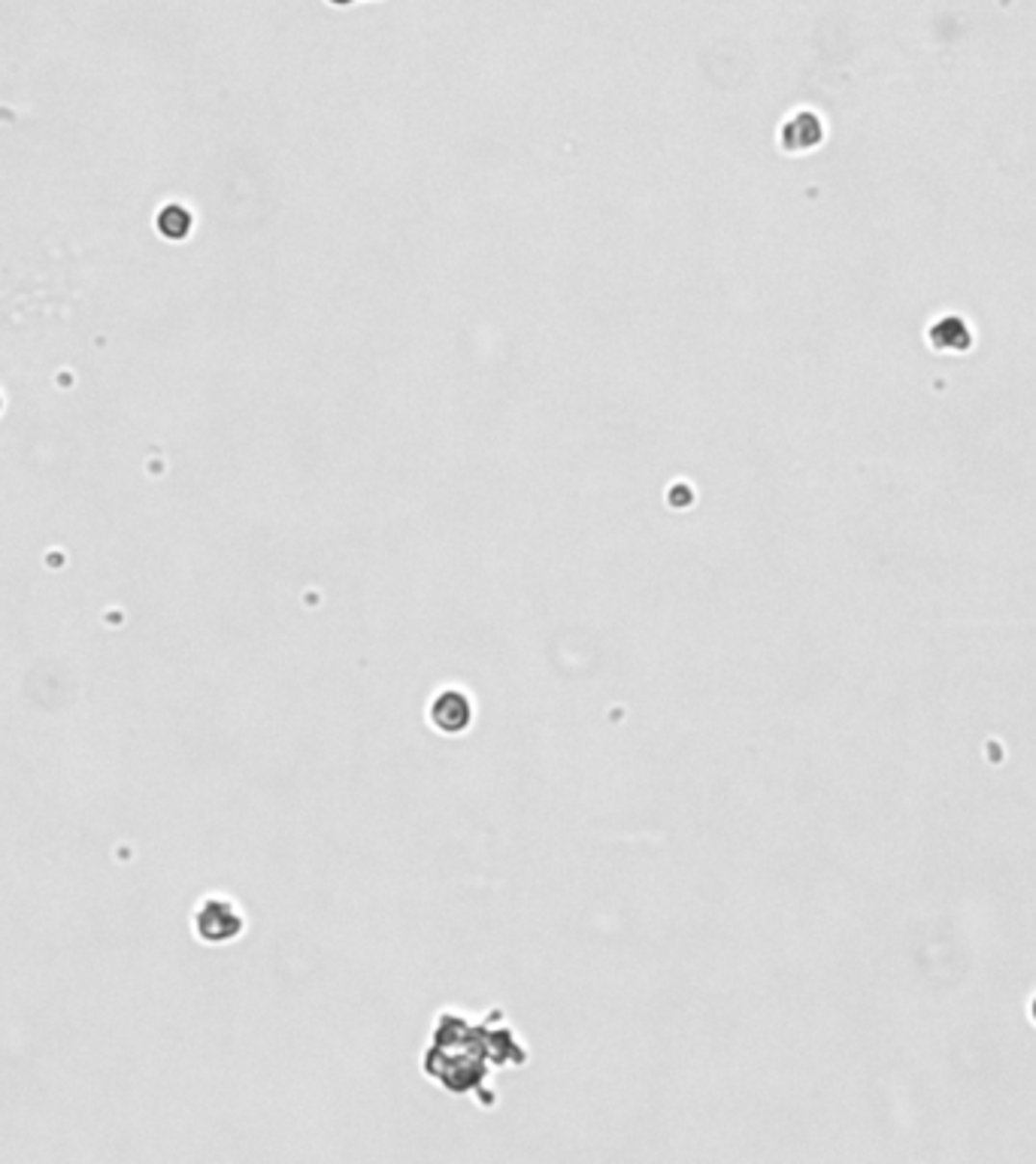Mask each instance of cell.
<instances>
[{"label": "cell", "mask_w": 1036, "mask_h": 1164, "mask_svg": "<svg viewBox=\"0 0 1036 1164\" xmlns=\"http://www.w3.org/2000/svg\"><path fill=\"white\" fill-rule=\"evenodd\" d=\"M243 928H246L243 910L224 895L203 898L200 907L194 910V934H197V940L210 943V946L237 940Z\"/></svg>", "instance_id": "6da1fadb"}, {"label": "cell", "mask_w": 1036, "mask_h": 1164, "mask_svg": "<svg viewBox=\"0 0 1036 1164\" xmlns=\"http://www.w3.org/2000/svg\"><path fill=\"white\" fill-rule=\"evenodd\" d=\"M158 231L168 237V240H182L185 234L192 231V216H189V210H182V206H164L161 210V216H158Z\"/></svg>", "instance_id": "7a4b0ae2"}, {"label": "cell", "mask_w": 1036, "mask_h": 1164, "mask_svg": "<svg viewBox=\"0 0 1036 1164\" xmlns=\"http://www.w3.org/2000/svg\"><path fill=\"white\" fill-rule=\"evenodd\" d=\"M330 4H340V7H343V4H351V0H330Z\"/></svg>", "instance_id": "3957f363"}]
</instances>
